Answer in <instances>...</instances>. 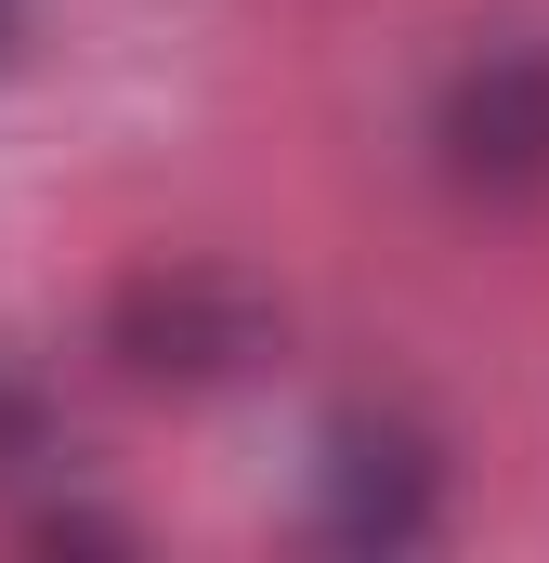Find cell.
<instances>
[{
    "mask_svg": "<svg viewBox=\"0 0 549 563\" xmlns=\"http://www.w3.org/2000/svg\"><path fill=\"white\" fill-rule=\"evenodd\" d=\"M262 354H274V301L236 276V263H144V276L105 288V367H119L132 394L197 407V394L249 380Z\"/></svg>",
    "mask_w": 549,
    "mask_h": 563,
    "instance_id": "obj_1",
    "label": "cell"
},
{
    "mask_svg": "<svg viewBox=\"0 0 549 563\" xmlns=\"http://www.w3.org/2000/svg\"><path fill=\"white\" fill-rule=\"evenodd\" d=\"M432 170L471 210H549V26H497L432 79Z\"/></svg>",
    "mask_w": 549,
    "mask_h": 563,
    "instance_id": "obj_2",
    "label": "cell"
},
{
    "mask_svg": "<svg viewBox=\"0 0 549 563\" xmlns=\"http://www.w3.org/2000/svg\"><path fill=\"white\" fill-rule=\"evenodd\" d=\"M314 538L327 551H418L445 538V445L406 407H340L314 432Z\"/></svg>",
    "mask_w": 549,
    "mask_h": 563,
    "instance_id": "obj_3",
    "label": "cell"
},
{
    "mask_svg": "<svg viewBox=\"0 0 549 563\" xmlns=\"http://www.w3.org/2000/svg\"><path fill=\"white\" fill-rule=\"evenodd\" d=\"M53 445H66V420H53V394H40V367H13V354H0V485H26V472H53Z\"/></svg>",
    "mask_w": 549,
    "mask_h": 563,
    "instance_id": "obj_4",
    "label": "cell"
},
{
    "mask_svg": "<svg viewBox=\"0 0 549 563\" xmlns=\"http://www.w3.org/2000/svg\"><path fill=\"white\" fill-rule=\"evenodd\" d=\"M13 13H26V0H0V40H13Z\"/></svg>",
    "mask_w": 549,
    "mask_h": 563,
    "instance_id": "obj_5",
    "label": "cell"
}]
</instances>
